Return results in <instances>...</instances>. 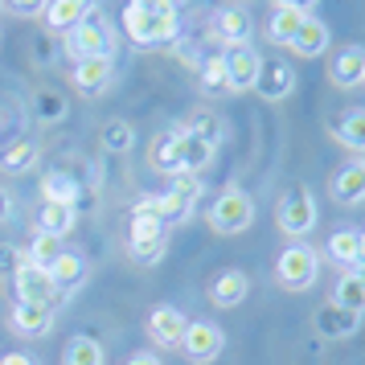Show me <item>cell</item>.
<instances>
[{
  "label": "cell",
  "mask_w": 365,
  "mask_h": 365,
  "mask_svg": "<svg viewBox=\"0 0 365 365\" xmlns=\"http://www.w3.org/2000/svg\"><path fill=\"white\" fill-rule=\"evenodd\" d=\"M115 50H119V34L111 25V17H103L99 9H91L66 34V53L74 62H83V58H115Z\"/></svg>",
  "instance_id": "6da1fadb"
},
{
  "label": "cell",
  "mask_w": 365,
  "mask_h": 365,
  "mask_svg": "<svg viewBox=\"0 0 365 365\" xmlns=\"http://www.w3.org/2000/svg\"><path fill=\"white\" fill-rule=\"evenodd\" d=\"M320 275V255L308 242H287L275 259V283L287 292H308Z\"/></svg>",
  "instance_id": "7a4b0ae2"
},
{
  "label": "cell",
  "mask_w": 365,
  "mask_h": 365,
  "mask_svg": "<svg viewBox=\"0 0 365 365\" xmlns=\"http://www.w3.org/2000/svg\"><path fill=\"white\" fill-rule=\"evenodd\" d=\"M123 29H128V37H132V46L156 50V46L177 41L181 17H177V13H140V9H123Z\"/></svg>",
  "instance_id": "3957f363"
},
{
  "label": "cell",
  "mask_w": 365,
  "mask_h": 365,
  "mask_svg": "<svg viewBox=\"0 0 365 365\" xmlns=\"http://www.w3.org/2000/svg\"><path fill=\"white\" fill-rule=\"evenodd\" d=\"M205 222H210L214 234H226V238H230V234H242V230H250V222H255V201H250V193H242V189H226V193L214 197Z\"/></svg>",
  "instance_id": "277c9868"
},
{
  "label": "cell",
  "mask_w": 365,
  "mask_h": 365,
  "mask_svg": "<svg viewBox=\"0 0 365 365\" xmlns=\"http://www.w3.org/2000/svg\"><path fill=\"white\" fill-rule=\"evenodd\" d=\"M197 197H201V177H193V173H177V177H168L165 193H156V214H160L165 226H181V222H189Z\"/></svg>",
  "instance_id": "5b68a950"
},
{
  "label": "cell",
  "mask_w": 365,
  "mask_h": 365,
  "mask_svg": "<svg viewBox=\"0 0 365 365\" xmlns=\"http://www.w3.org/2000/svg\"><path fill=\"white\" fill-rule=\"evenodd\" d=\"M275 222H279V230L287 234V238H304V234L316 230V201L312 193L304 189V185H296V189H287L279 197V210H275Z\"/></svg>",
  "instance_id": "8992f818"
},
{
  "label": "cell",
  "mask_w": 365,
  "mask_h": 365,
  "mask_svg": "<svg viewBox=\"0 0 365 365\" xmlns=\"http://www.w3.org/2000/svg\"><path fill=\"white\" fill-rule=\"evenodd\" d=\"M222 349H226V332L217 329L214 320H189V329H185V336H181L185 361L210 365V361L222 357Z\"/></svg>",
  "instance_id": "52a82bcc"
},
{
  "label": "cell",
  "mask_w": 365,
  "mask_h": 365,
  "mask_svg": "<svg viewBox=\"0 0 365 365\" xmlns=\"http://www.w3.org/2000/svg\"><path fill=\"white\" fill-rule=\"evenodd\" d=\"M13 287H17V304H53L58 299V287H53V275L46 267H34L25 255L17 259V271H13Z\"/></svg>",
  "instance_id": "ba28073f"
},
{
  "label": "cell",
  "mask_w": 365,
  "mask_h": 365,
  "mask_svg": "<svg viewBox=\"0 0 365 365\" xmlns=\"http://www.w3.org/2000/svg\"><path fill=\"white\" fill-rule=\"evenodd\" d=\"M70 83H74L78 95L99 99L103 91H111V83H115V58H83V62H74Z\"/></svg>",
  "instance_id": "9c48e42d"
},
{
  "label": "cell",
  "mask_w": 365,
  "mask_h": 365,
  "mask_svg": "<svg viewBox=\"0 0 365 365\" xmlns=\"http://www.w3.org/2000/svg\"><path fill=\"white\" fill-rule=\"evenodd\" d=\"M148 341L156 349H181V336L189 329V320H185L181 308H173V304H160V308H152L148 312Z\"/></svg>",
  "instance_id": "30bf717a"
},
{
  "label": "cell",
  "mask_w": 365,
  "mask_h": 365,
  "mask_svg": "<svg viewBox=\"0 0 365 365\" xmlns=\"http://www.w3.org/2000/svg\"><path fill=\"white\" fill-rule=\"evenodd\" d=\"M222 58H226V91H230V95L255 91V78H259L263 58L250 50V46H234V50H226Z\"/></svg>",
  "instance_id": "8fae6325"
},
{
  "label": "cell",
  "mask_w": 365,
  "mask_h": 365,
  "mask_svg": "<svg viewBox=\"0 0 365 365\" xmlns=\"http://www.w3.org/2000/svg\"><path fill=\"white\" fill-rule=\"evenodd\" d=\"M250 34H255V21H250L247 9H217L214 13V37L234 50V46H250Z\"/></svg>",
  "instance_id": "7c38bea8"
},
{
  "label": "cell",
  "mask_w": 365,
  "mask_h": 365,
  "mask_svg": "<svg viewBox=\"0 0 365 365\" xmlns=\"http://www.w3.org/2000/svg\"><path fill=\"white\" fill-rule=\"evenodd\" d=\"M329 193L336 205H361L365 201V160H349L332 173Z\"/></svg>",
  "instance_id": "4fadbf2b"
},
{
  "label": "cell",
  "mask_w": 365,
  "mask_h": 365,
  "mask_svg": "<svg viewBox=\"0 0 365 365\" xmlns=\"http://www.w3.org/2000/svg\"><path fill=\"white\" fill-rule=\"evenodd\" d=\"M255 91H259V99H267V103L287 99V95L296 91V70L287 66V62H263V66H259V78H255Z\"/></svg>",
  "instance_id": "5bb4252c"
},
{
  "label": "cell",
  "mask_w": 365,
  "mask_h": 365,
  "mask_svg": "<svg viewBox=\"0 0 365 365\" xmlns=\"http://www.w3.org/2000/svg\"><path fill=\"white\" fill-rule=\"evenodd\" d=\"M9 329L17 336H46L53 329V304H13Z\"/></svg>",
  "instance_id": "9a60e30c"
},
{
  "label": "cell",
  "mask_w": 365,
  "mask_h": 365,
  "mask_svg": "<svg viewBox=\"0 0 365 365\" xmlns=\"http://www.w3.org/2000/svg\"><path fill=\"white\" fill-rule=\"evenodd\" d=\"M329 78H332V86H341V91L365 86V50L361 46H345V50L336 53L332 66H329Z\"/></svg>",
  "instance_id": "2e32d148"
},
{
  "label": "cell",
  "mask_w": 365,
  "mask_h": 365,
  "mask_svg": "<svg viewBox=\"0 0 365 365\" xmlns=\"http://www.w3.org/2000/svg\"><path fill=\"white\" fill-rule=\"evenodd\" d=\"M148 165H152V173H160V177H177V173H181V128L160 132L152 140Z\"/></svg>",
  "instance_id": "e0dca14e"
},
{
  "label": "cell",
  "mask_w": 365,
  "mask_h": 365,
  "mask_svg": "<svg viewBox=\"0 0 365 365\" xmlns=\"http://www.w3.org/2000/svg\"><path fill=\"white\" fill-rule=\"evenodd\" d=\"M316 332L320 336H329V341H345V336H357L361 329V316L349 312V308H336V304H324L320 312H316Z\"/></svg>",
  "instance_id": "ac0fdd59"
},
{
  "label": "cell",
  "mask_w": 365,
  "mask_h": 365,
  "mask_svg": "<svg viewBox=\"0 0 365 365\" xmlns=\"http://www.w3.org/2000/svg\"><path fill=\"white\" fill-rule=\"evenodd\" d=\"M250 292V279L247 271H238V267H226V271H217L214 283H210V299H214L217 308H238Z\"/></svg>",
  "instance_id": "d6986e66"
},
{
  "label": "cell",
  "mask_w": 365,
  "mask_h": 365,
  "mask_svg": "<svg viewBox=\"0 0 365 365\" xmlns=\"http://www.w3.org/2000/svg\"><path fill=\"white\" fill-rule=\"evenodd\" d=\"M329 41H332V34H329V25L320 17H304V25L296 29V37L287 41V50L292 53H299V58H320V53L329 50Z\"/></svg>",
  "instance_id": "ffe728a7"
},
{
  "label": "cell",
  "mask_w": 365,
  "mask_h": 365,
  "mask_svg": "<svg viewBox=\"0 0 365 365\" xmlns=\"http://www.w3.org/2000/svg\"><path fill=\"white\" fill-rule=\"evenodd\" d=\"M91 9H95L91 0H50V4H46V13H41V21H46V29H50V34H70V29H74Z\"/></svg>",
  "instance_id": "44dd1931"
},
{
  "label": "cell",
  "mask_w": 365,
  "mask_h": 365,
  "mask_svg": "<svg viewBox=\"0 0 365 365\" xmlns=\"http://www.w3.org/2000/svg\"><path fill=\"white\" fill-rule=\"evenodd\" d=\"M50 275H53V287H58V296H70V292H78L86 283V259L78 255V250H62V259L50 267Z\"/></svg>",
  "instance_id": "7402d4cb"
},
{
  "label": "cell",
  "mask_w": 365,
  "mask_h": 365,
  "mask_svg": "<svg viewBox=\"0 0 365 365\" xmlns=\"http://www.w3.org/2000/svg\"><path fill=\"white\" fill-rule=\"evenodd\" d=\"M74 205H62V201H41V210H37V234H53V238H66L74 230Z\"/></svg>",
  "instance_id": "603a6c76"
},
{
  "label": "cell",
  "mask_w": 365,
  "mask_h": 365,
  "mask_svg": "<svg viewBox=\"0 0 365 365\" xmlns=\"http://www.w3.org/2000/svg\"><path fill=\"white\" fill-rule=\"evenodd\" d=\"M66 115H70L66 95H62L58 86H37V91H34V119H37V123L53 128V123H62Z\"/></svg>",
  "instance_id": "cb8c5ba5"
},
{
  "label": "cell",
  "mask_w": 365,
  "mask_h": 365,
  "mask_svg": "<svg viewBox=\"0 0 365 365\" xmlns=\"http://www.w3.org/2000/svg\"><path fill=\"white\" fill-rule=\"evenodd\" d=\"M332 135L341 148L365 152V111H345L341 119H332Z\"/></svg>",
  "instance_id": "d4e9b609"
},
{
  "label": "cell",
  "mask_w": 365,
  "mask_h": 365,
  "mask_svg": "<svg viewBox=\"0 0 365 365\" xmlns=\"http://www.w3.org/2000/svg\"><path fill=\"white\" fill-rule=\"evenodd\" d=\"M329 259L336 267H345V271H353V267L361 263V242H357V230H332L329 234Z\"/></svg>",
  "instance_id": "484cf974"
},
{
  "label": "cell",
  "mask_w": 365,
  "mask_h": 365,
  "mask_svg": "<svg viewBox=\"0 0 365 365\" xmlns=\"http://www.w3.org/2000/svg\"><path fill=\"white\" fill-rule=\"evenodd\" d=\"M304 17H308V13L287 9V4H275V13H271V21H267V37H271L275 46H287V41L296 37V29L304 25Z\"/></svg>",
  "instance_id": "4316f807"
},
{
  "label": "cell",
  "mask_w": 365,
  "mask_h": 365,
  "mask_svg": "<svg viewBox=\"0 0 365 365\" xmlns=\"http://www.w3.org/2000/svg\"><path fill=\"white\" fill-rule=\"evenodd\" d=\"M214 144H205V140H197V135L181 132V173H205L210 168V160H214Z\"/></svg>",
  "instance_id": "83f0119b"
},
{
  "label": "cell",
  "mask_w": 365,
  "mask_h": 365,
  "mask_svg": "<svg viewBox=\"0 0 365 365\" xmlns=\"http://www.w3.org/2000/svg\"><path fill=\"white\" fill-rule=\"evenodd\" d=\"M329 304H336V308H349V312L365 316V283L353 275V271H345L341 279H336V287H332V299Z\"/></svg>",
  "instance_id": "f1b7e54d"
},
{
  "label": "cell",
  "mask_w": 365,
  "mask_h": 365,
  "mask_svg": "<svg viewBox=\"0 0 365 365\" xmlns=\"http://www.w3.org/2000/svg\"><path fill=\"white\" fill-rule=\"evenodd\" d=\"M197 86L205 95H226V58L222 53H210L197 62Z\"/></svg>",
  "instance_id": "f546056e"
},
{
  "label": "cell",
  "mask_w": 365,
  "mask_h": 365,
  "mask_svg": "<svg viewBox=\"0 0 365 365\" xmlns=\"http://www.w3.org/2000/svg\"><path fill=\"white\" fill-rule=\"evenodd\" d=\"M62 365H107V353L95 336H74L62 353Z\"/></svg>",
  "instance_id": "4dcf8cb0"
},
{
  "label": "cell",
  "mask_w": 365,
  "mask_h": 365,
  "mask_svg": "<svg viewBox=\"0 0 365 365\" xmlns=\"http://www.w3.org/2000/svg\"><path fill=\"white\" fill-rule=\"evenodd\" d=\"M34 160H37V144H34V140H25V135L13 140L9 148L0 152V168H4V173H29Z\"/></svg>",
  "instance_id": "1f68e13d"
},
{
  "label": "cell",
  "mask_w": 365,
  "mask_h": 365,
  "mask_svg": "<svg viewBox=\"0 0 365 365\" xmlns=\"http://www.w3.org/2000/svg\"><path fill=\"white\" fill-rule=\"evenodd\" d=\"M99 140H103V148H107V152L123 156V152H132L135 132H132V123H128V119H107V123L99 128Z\"/></svg>",
  "instance_id": "d6a6232c"
},
{
  "label": "cell",
  "mask_w": 365,
  "mask_h": 365,
  "mask_svg": "<svg viewBox=\"0 0 365 365\" xmlns=\"http://www.w3.org/2000/svg\"><path fill=\"white\" fill-rule=\"evenodd\" d=\"M62 250H66L62 238H53V234H37L34 242L25 247V259H29L34 267H46V271H50V267L62 259Z\"/></svg>",
  "instance_id": "836d02e7"
},
{
  "label": "cell",
  "mask_w": 365,
  "mask_h": 365,
  "mask_svg": "<svg viewBox=\"0 0 365 365\" xmlns=\"http://www.w3.org/2000/svg\"><path fill=\"white\" fill-rule=\"evenodd\" d=\"M181 132L197 135V140H205V144H222V135H226V123L214 115V111H197V115H189V123H185Z\"/></svg>",
  "instance_id": "e575fe53"
},
{
  "label": "cell",
  "mask_w": 365,
  "mask_h": 365,
  "mask_svg": "<svg viewBox=\"0 0 365 365\" xmlns=\"http://www.w3.org/2000/svg\"><path fill=\"white\" fill-rule=\"evenodd\" d=\"M41 197L46 201H62V205H74L78 201V189L70 181L66 173H50L46 181H41Z\"/></svg>",
  "instance_id": "d590c367"
},
{
  "label": "cell",
  "mask_w": 365,
  "mask_h": 365,
  "mask_svg": "<svg viewBox=\"0 0 365 365\" xmlns=\"http://www.w3.org/2000/svg\"><path fill=\"white\" fill-rule=\"evenodd\" d=\"M144 238H168V226L156 214H135L132 210V238L128 242H144Z\"/></svg>",
  "instance_id": "8d00e7d4"
},
{
  "label": "cell",
  "mask_w": 365,
  "mask_h": 365,
  "mask_svg": "<svg viewBox=\"0 0 365 365\" xmlns=\"http://www.w3.org/2000/svg\"><path fill=\"white\" fill-rule=\"evenodd\" d=\"M165 250H168V238H144V242H128V255H132L140 267L160 263V259H165Z\"/></svg>",
  "instance_id": "74e56055"
},
{
  "label": "cell",
  "mask_w": 365,
  "mask_h": 365,
  "mask_svg": "<svg viewBox=\"0 0 365 365\" xmlns=\"http://www.w3.org/2000/svg\"><path fill=\"white\" fill-rule=\"evenodd\" d=\"M0 4H4L13 17H41L50 0H0Z\"/></svg>",
  "instance_id": "f35d334b"
},
{
  "label": "cell",
  "mask_w": 365,
  "mask_h": 365,
  "mask_svg": "<svg viewBox=\"0 0 365 365\" xmlns=\"http://www.w3.org/2000/svg\"><path fill=\"white\" fill-rule=\"evenodd\" d=\"M128 9H140V13H177V0H128Z\"/></svg>",
  "instance_id": "ab89813d"
},
{
  "label": "cell",
  "mask_w": 365,
  "mask_h": 365,
  "mask_svg": "<svg viewBox=\"0 0 365 365\" xmlns=\"http://www.w3.org/2000/svg\"><path fill=\"white\" fill-rule=\"evenodd\" d=\"M123 365H165V361H160L156 353H132V357H128Z\"/></svg>",
  "instance_id": "60d3db41"
},
{
  "label": "cell",
  "mask_w": 365,
  "mask_h": 365,
  "mask_svg": "<svg viewBox=\"0 0 365 365\" xmlns=\"http://www.w3.org/2000/svg\"><path fill=\"white\" fill-rule=\"evenodd\" d=\"M9 217H13V193L0 189V222H9Z\"/></svg>",
  "instance_id": "b9f144b4"
},
{
  "label": "cell",
  "mask_w": 365,
  "mask_h": 365,
  "mask_svg": "<svg viewBox=\"0 0 365 365\" xmlns=\"http://www.w3.org/2000/svg\"><path fill=\"white\" fill-rule=\"evenodd\" d=\"M0 365H37V361L29 357V353H4V357H0Z\"/></svg>",
  "instance_id": "7bdbcfd3"
},
{
  "label": "cell",
  "mask_w": 365,
  "mask_h": 365,
  "mask_svg": "<svg viewBox=\"0 0 365 365\" xmlns=\"http://www.w3.org/2000/svg\"><path fill=\"white\" fill-rule=\"evenodd\" d=\"M275 4H287V9H299V13H308V9H316L320 0H275Z\"/></svg>",
  "instance_id": "ee69618b"
},
{
  "label": "cell",
  "mask_w": 365,
  "mask_h": 365,
  "mask_svg": "<svg viewBox=\"0 0 365 365\" xmlns=\"http://www.w3.org/2000/svg\"><path fill=\"white\" fill-rule=\"evenodd\" d=\"M357 242H361V263H365V230H357Z\"/></svg>",
  "instance_id": "f6af8a7d"
},
{
  "label": "cell",
  "mask_w": 365,
  "mask_h": 365,
  "mask_svg": "<svg viewBox=\"0 0 365 365\" xmlns=\"http://www.w3.org/2000/svg\"><path fill=\"white\" fill-rule=\"evenodd\" d=\"M0 9H4V4H0Z\"/></svg>",
  "instance_id": "bcb514c9"
}]
</instances>
